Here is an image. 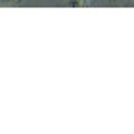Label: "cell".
Wrapping results in <instances>:
<instances>
[{
  "mask_svg": "<svg viewBox=\"0 0 134 134\" xmlns=\"http://www.w3.org/2000/svg\"><path fill=\"white\" fill-rule=\"evenodd\" d=\"M88 2L86 0H67V6L69 8H84Z\"/></svg>",
  "mask_w": 134,
  "mask_h": 134,
  "instance_id": "6da1fadb",
  "label": "cell"
},
{
  "mask_svg": "<svg viewBox=\"0 0 134 134\" xmlns=\"http://www.w3.org/2000/svg\"><path fill=\"white\" fill-rule=\"evenodd\" d=\"M17 2H19V0H0V4H2V6H14Z\"/></svg>",
  "mask_w": 134,
  "mask_h": 134,
  "instance_id": "7a4b0ae2",
  "label": "cell"
}]
</instances>
